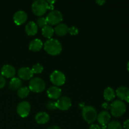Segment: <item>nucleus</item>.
I'll use <instances>...</instances> for the list:
<instances>
[{"instance_id": "obj_1", "label": "nucleus", "mask_w": 129, "mask_h": 129, "mask_svg": "<svg viewBox=\"0 0 129 129\" xmlns=\"http://www.w3.org/2000/svg\"><path fill=\"white\" fill-rule=\"evenodd\" d=\"M44 49L48 54L55 55L61 52L62 47L61 43L57 39L50 38L45 41L44 44Z\"/></svg>"}, {"instance_id": "obj_2", "label": "nucleus", "mask_w": 129, "mask_h": 129, "mask_svg": "<svg viewBox=\"0 0 129 129\" xmlns=\"http://www.w3.org/2000/svg\"><path fill=\"white\" fill-rule=\"evenodd\" d=\"M126 105L121 100H115L110 104L111 113L115 117H120L123 115L126 111Z\"/></svg>"}, {"instance_id": "obj_3", "label": "nucleus", "mask_w": 129, "mask_h": 129, "mask_svg": "<svg viewBox=\"0 0 129 129\" xmlns=\"http://www.w3.org/2000/svg\"><path fill=\"white\" fill-rule=\"evenodd\" d=\"M33 12L38 16L44 15L48 8H49V3L45 0H36L31 5Z\"/></svg>"}, {"instance_id": "obj_4", "label": "nucleus", "mask_w": 129, "mask_h": 129, "mask_svg": "<svg viewBox=\"0 0 129 129\" xmlns=\"http://www.w3.org/2000/svg\"><path fill=\"white\" fill-rule=\"evenodd\" d=\"M82 115L83 118L88 123H91L97 118V112L95 108L90 105L85 106L82 110Z\"/></svg>"}, {"instance_id": "obj_5", "label": "nucleus", "mask_w": 129, "mask_h": 129, "mask_svg": "<svg viewBox=\"0 0 129 129\" xmlns=\"http://www.w3.org/2000/svg\"><path fill=\"white\" fill-rule=\"evenodd\" d=\"M45 88V83L42 79L38 77L32 78L29 82V89L36 93L42 92Z\"/></svg>"}, {"instance_id": "obj_6", "label": "nucleus", "mask_w": 129, "mask_h": 129, "mask_svg": "<svg viewBox=\"0 0 129 129\" xmlns=\"http://www.w3.org/2000/svg\"><path fill=\"white\" fill-rule=\"evenodd\" d=\"M47 23L49 25H56L62 20V14L60 11L52 10L48 13L46 17Z\"/></svg>"}, {"instance_id": "obj_7", "label": "nucleus", "mask_w": 129, "mask_h": 129, "mask_svg": "<svg viewBox=\"0 0 129 129\" xmlns=\"http://www.w3.org/2000/svg\"><path fill=\"white\" fill-rule=\"evenodd\" d=\"M50 79L54 85L61 86L66 81L65 74L60 71L55 70L50 74Z\"/></svg>"}, {"instance_id": "obj_8", "label": "nucleus", "mask_w": 129, "mask_h": 129, "mask_svg": "<svg viewBox=\"0 0 129 129\" xmlns=\"http://www.w3.org/2000/svg\"><path fill=\"white\" fill-rule=\"evenodd\" d=\"M30 109H31L30 104L29 103V102H26V101H23V102H20L18 105L17 108H16L17 113L21 117H27L30 113Z\"/></svg>"}, {"instance_id": "obj_9", "label": "nucleus", "mask_w": 129, "mask_h": 129, "mask_svg": "<svg viewBox=\"0 0 129 129\" xmlns=\"http://www.w3.org/2000/svg\"><path fill=\"white\" fill-rule=\"evenodd\" d=\"M110 114L107 111H101L99 114L97 115V120L98 123L102 125V129H106L107 128V125L110 122Z\"/></svg>"}, {"instance_id": "obj_10", "label": "nucleus", "mask_w": 129, "mask_h": 129, "mask_svg": "<svg viewBox=\"0 0 129 129\" xmlns=\"http://www.w3.org/2000/svg\"><path fill=\"white\" fill-rule=\"evenodd\" d=\"M71 105V100L68 96L60 97L56 102L57 108L61 110H67L70 108Z\"/></svg>"}, {"instance_id": "obj_11", "label": "nucleus", "mask_w": 129, "mask_h": 129, "mask_svg": "<svg viewBox=\"0 0 129 129\" xmlns=\"http://www.w3.org/2000/svg\"><path fill=\"white\" fill-rule=\"evenodd\" d=\"M27 13L23 10H18L16 11L13 15L14 22L18 25H21L27 20Z\"/></svg>"}, {"instance_id": "obj_12", "label": "nucleus", "mask_w": 129, "mask_h": 129, "mask_svg": "<svg viewBox=\"0 0 129 129\" xmlns=\"http://www.w3.org/2000/svg\"><path fill=\"white\" fill-rule=\"evenodd\" d=\"M1 75L6 78H13L16 73L15 68L10 64H5L1 69Z\"/></svg>"}, {"instance_id": "obj_13", "label": "nucleus", "mask_w": 129, "mask_h": 129, "mask_svg": "<svg viewBox=\"0 0 129 129\" xmlns=\"http://www.w3.org/2000/svg\"><path fill=\"white\" fill-rule=\"evenodd\" d=\"M18 75L21 79L24 80H28L32 78L34 73L30 68L28 67H23L19 69L18 71Z\"/></svg>"}, {"instance_id": "obj_14", "label": "nucleus", "mask_w": 129, "mask_h": 129, "mask_svg": "<svg viewBox=\"0 0 129 129\" xmlns=\"http://www.w3.org/2000/svg\"><path fill=\"white\" fill-rule=\"evenodd\" d=\"M117 96L122 100L129 103V89L125 86H120L116 90Z\"/></svg>"}, {"instance_id": "obj_15", "label": "nucleus", "mask_w": 129, "mask_h": 129, "mask_svg": "<svg viewBox=\"0 0 129 129\" xmlns=\"http://www.w3.org/2000/svg\"><path fill=\"white\" fill-rule=\"evenodd\" d=\"M48 96L52 99H58L61 96L62 91L59 87L56 86H50L47 91Z\"/></svg>"}, {"instance_id": "obj_16", "label": "nucleus", "mask_w": 129, "mask_h": 129, "mask_svg": "<svg viewBox=\"0 0 129 129\" xmlns=\"http://www.w3.org/2000/svg\"><path fill=\"white\" fill-rule=\"evenodd\" d=\"M49 114L45 112H40L35 115V120L39 124H44L49 120Z\"/></svg>"}, {"instance_id": "obj_17", "label": "nucleus", "mask_w": 129, "mask_h": 129, "mask_svg": "<svg viewBox=\"0 0 129 129\" xmlns=\"http://www.w3.org/2000/svg\"><path fill=\"white\" fill-rule=\"evenodd\" d=\"M25 31L29 35H34L37 34L38 31V26L36 23L30 21L25 26Z\"/></svg>"}, {"instance_id": "obj_18", "label": "nucleus", "mask_w": 129, "mask_h": 129, "mask_svg": "<svg viewBox=\"0 0 129 129\" xmlns=\"http://www.w3.org/2000/svg\"><path fill=\"white\" fill-rule=\"evenodd\" d=\"M54 31L57 35L62 36L69 32V27L66 23H59L55 27Z\"/></svg>"}, {"instance_id": "obj_19", "label": "nucleus", "mask_w": 129, "mask_h": 129, "mask_svg": "<svg viewBox=\"0 0 129 129\" xmlns=\"http://www.w3.org/2000/svg\"><path fill=\"white\" fill-rule=\"evenodd\" d=\"M43 47V42L40 39H35L31 40L29 44V49L32 51H39Z\"/></svg>"}, {"instance_id": "obj_20", "label": "nucleus", "mask_w": 129, "mask_h": 129, "mask_svg": "<svg viewBox=\"0 0 129 129\" xmlns=\"http://www.w3.org/2000/svg\"><path fill=\"white\" fill-rule=\"evenodd\" d=\"M21 84H22V82L20 78L13 77L10 80V83H9V87L12 90H16V89H18L19 88H21Z\"/></svg>"}, {"instance_id": "obj_21", "label": "nucleus", "mask_w": 129, "mask_h": 129, "mask_svg": "<svg viewBox=\"0 0 129 129\" xmlns=\"http://www.w3.org/2000/svg\"><path fill=\"white\" fill-rule=\"evenodd\" d=\"M103 96H104L105 99L107 101H111L115 98V91L111 87H107L106 89H105L103 92Z\"/></svg>"}, {"instance_id": "obj_22", "label": "nucleus", "mask_w": 129, "mask_h": 129, "mask_svg": "<svg viewBox=\"0 0 129 129\" xmlns=\"http://www.w3.org/2000/svg\"><path fill=\"white\" fill-rule=\"evenodd\" d=\"M42 34L44 35V37L50 39L52 37V35H54V29L53 28L51 25H47L44 26V27H42Z\"/></svg>"}, {"instance_id": "obj_23", "label": "nucleus", "mask_w": 129, "mask_h": 129, "mask_svg": "<svg viewBox=\"0 0 129 129\" xmlns=\"http://www.w3.org/2000/svg\"><path fill=\"white\" fill-rule=\"evenodd\" d=\"M29 92H30L29 88L26 86H23L21 87L18 89L17 94L19 97H20L21 98H24L28 95Z\"/></svg>"}, {"instance_id": "obj_24", "label": "nucleus", "mask_w": 129, "mask_h": 129, "mask_svg": "<svg viewBox=\"0 0 129 129\" xmlns=\"http://www.w3.org/2000/svg\"><path fill=\"white\" fill-rule=\"evenodd\" d=\"M107 128L108 129H122V126L118 121L113 120L108 123Z\"/></svg>"}, {"instance_id": "obj_25", "label": "nucleus", "mask_w": 129, "mask_h": 129, "mask_svg": "<svg viewBox=\"0 0 129 129\" xmlns=\"http://www.w3.org/2000/svg\"><path fill=\"white\" fill-rule=\"evenodd\" d=\"M33 73H35V74H39V73H42L44 70V67L40 63H37V64H34L32 68H31Z\"/></svg>"}, {"instance_id": "obj_26", "label": "nucleus", "mask_w": 129, "mask_h": 129, "mask_svg": "<svg viewBox=\"0 0 129 129\" xmlns=\"http://www.w3.org/2000/svg\"><path fill=\"white\" fill-rule=\"evenodd\" d=\"M37 25L40 27H44V26L47 25V21L45 17H39L37 20Z\"/></svg>"}, {"instance_id": "obj_27", "label": "nucleus", "mask_w": 129, "mask_h": 129, "mask_svg": "<svg viewBox=\"0 0 129 129\" xmlns=\"http://www.w3.org/2000/svg\"><path fill=\"white\" fill-rule=\"evenodd\" d=\"M46 107L47 109L49 110H55L57 108V105H56V102H54V101L50 100L46 104Z\"/></svg>"}, {"instance_id": "obj_28", "label": "nucleus", "mask_w": 129, "mask_h": 129, "mask_svg": "<svg viewBox=\"0 0 129 129\" xmlns=\"http://www.w3.org/2000/svg\"><path fill=\"white\" fill-rule=\"evenodd\" d=\"M69 32L71 35H75L79 33V30L78 28L75 26H72L69 28Z\"/></svg>"}, {"instance_id": "obj_29", "label": "nucleus", "mask_w": 129, "mask_h": 129, "mask_svg": "<svg viewBox=\"0 0 129 129\" xmlns=\"http://www.w3.org/2000/svg\"><path fill=\"white\" fill-rule=\"evenodd\" d=\"M6 84V80L2 75H0V89L3 88Z\"/></svg>"}, {"instance_id": "obj_30", "label": "nucleus", "mask_w": 129, "mask_h": 129, "mask_svg": "<svg viewBox=\"0 0 129 129\" xmlns=\"http://www.w3.org/2000/svg\"><path fill=\"white\" fill-rule=\"evenodd\" d=\"M89 129H101V127L98 124H95V123H93L89 127Z\"/></svg>"}, {"instance_id": "obj_31", "label": "nucleus", "mask_w": 129, "mask_h": 129, "mask_svg": "<svg viewBox=\"0 0 129 129\" xmlns=\"http://www.w3.org/2000/svg\"><path fill=\"white\" fill-rule=\"evenodd\" d=\"M123 128L125 129H129V119L126 120L123 122Z\"/></svg>"}, {"instance_id": "obj_32", "label": "nucleus", "mask_w": 129, "mask_h": 129, "mask_svg": "<svg viewBox=\"0 0 129 129\" xmlns=\"http://www.w3.org/2000/svg\"><path fill=\"white\" fill-rule=\"evenodd\" d=\"M102 107H103V108H105V109H110V105L108 103H107V102L103 103V104H102Z\"/></svg>"}, {"instance_id": "obj_33", "label": "nucleus", "mask_w": 129, "mask_h": 129, "mask_svg": "<svg viewBox=\"0 0 129 129\" xmlns=\"http://www.w3.org/2000/svg\"><path fill=\"white\" fill-rule=\"evenodd\" d=\"M47 129H61V128H60V127H58V126L53 125V126H51V127H49V128Z\"/></svg>"}, {"instance_id": "obj_34", "label": "nucleus", "mask_w": 129, "mask_h": 129, "mask_svg": "<svg viewBox=\"0 0 129 129\" xmlns=\"http://www.w3.org/2000/svg\"><path fill=\"white\" fill-rule=\"evenodd\" d=\"M96 3L99 4L100 5H102L103 3H105V1H104V0H97Z\"/></svg>"}, {"instance_id": "obj_35", "label": "nucleus", "mask_w": 129, "mask_h": 129, "mask_svg": "<svg viewBox=\"0 0 129 129\" xmlns=\"http://www.w3.org/2000/svg\"><path fill=\"white\" fill-rule=\"evenodd\" d=\"M127 69H128V71H129V61H128V64H127Z\"/></svg>"}]
</instances>
